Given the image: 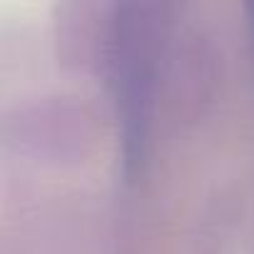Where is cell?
Instances as JSON below:
<instances>
[{
	"instance_id": "1",
	"label": "cell",
	"mask_w": 254,
	"mask_h": 254,
	"mask_svg": "<svg viewBox=\"0 0 254 254\" xmlns=\"http://www.w3.org/2000/svg\"><path fill=\"white\" fill-rule=\"evenodd\" d=\"M165 33L167 18L160 3H117L105 23L102 63L127 170L137 167L147 147Z\"/></svg>"
},
{
	"instance_id": "2",
	"label": "cell",
	"mask_w": 254,
	"mask_h": 254,
	"mask_svg": "<svg viewBox=\"0 0 254 254\" xmlns=\"http://www.w3.org/2000/svg\"><path fill=\"white\" fill-rule=\"evenodd\" d=\"M247 30H249V43H252V53H254V3L247 5Z\"/></svg>"
}]
</instances>
